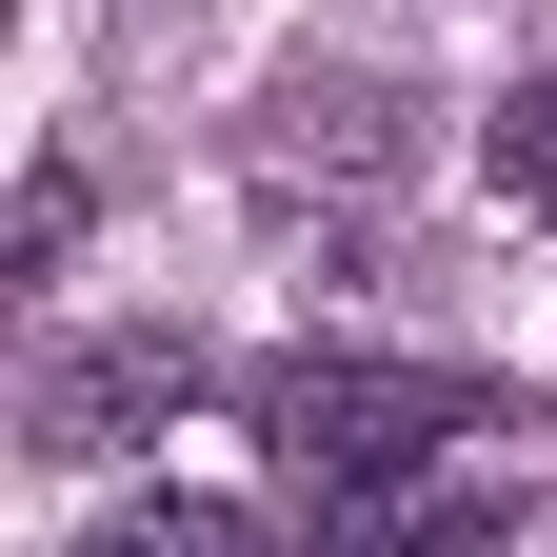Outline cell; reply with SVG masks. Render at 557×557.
Returning a JSON list of instances; mask_svg holds the SVG:
<instances>
[{"mask_svg": "<svg viewBox=\"0 0 557 557\" xmlns=\"http://www.w3.org/2000/svg\"><path fill=\"white\" fill-rule=\"evenodd\" d=\"M259 438L299 498H398V478H438L458 438H498V398L478 379H418V359H259Z\"/></svg>", "mask_w": 557, "mask_h": 557, "instance_id": "6da1fadb", "label": "cell"}, {"mask_svg": "<svg viewBox=\"0 0 557 557\" xmlns=\"http://www.w3.org/2000/svg\"><path fill=\"white\" fill-rule=\"evenodd\" d=\"M180 398H199V338L120 319V338H60V359L21 379V438H40V458H139Z\"/></svg>", "mask_w": 557, "mask_h": 557, "instance_id": "7a4b0ae2", "label": "cell"}, {"mask_svg": "<svg viewBox=\"0 0 557 557\" xmlns=\"http://www.w3.org/2000/svg\"><path fill=\"white\" fill-rule=\"evenodd\" d=\"M319 557H498V478H398V498H319Z\"/></svg>", "mask_w": 557, "mask_h": 557, "instance_id": "3957f363", "label": "cell"}, {"mask_svg": "<svg viewBox=\"0 0 557 557\" xmlns=\"http://www.w3.org/2000/svg\"><path fill=\"white\" fill-rule=\"evenodd\" d=\"M81 557H259V518H239V498H120Z\"/></svg>", "mask_w": 557, "mask_h": 557, "instance_id": "277c9868", "label": "cell"}, {"mask_svg": "<svg viewBox=\"0 0 557 557\" xmlns=\"http://www.w3.org/2000/svg\"><path fill=\"white\" fill-rule=\"evenodd\" d=\"M498 180H518V199H537V220H557V60H537V81H518V100H498Z\"/></svg>", "mask_w": 557, "mask_h": 557, "instance_id": "5b68a950", "label": "cell"}]
</instances>
